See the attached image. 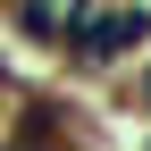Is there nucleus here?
<instances>
[{
  "label": "nucleus",
  "mask_w": 151,
  "mask_h": 151,
  "mask_svg": "<svg viewBox=\"0 0 151 151\" xmlns=\"http://www.w3.org/2000/svg\"><path fill=\"white\" fill-rule=\"evenodd\" d=\"M151 50V0H109V9H84L59 34V59L76 76H109V67H134Z\"/></svg>",
  "instance_id": "obj_1"
},
{
  "label": "nucleus",
  "mask_w": 151,
  "mask_h": 151,
  "mask_svg": "<svg viewBox=\"0 0 151 151\" xmlns=\"http://www.w3.org/2000/svg\"><path fill=\"white\" fill-rule=\"evenodd\" d=\"M134 109H143V118H151V50H143V59H134Z\"/></svg>",
  "instance_id": "obj_2"
}]
</instances>
